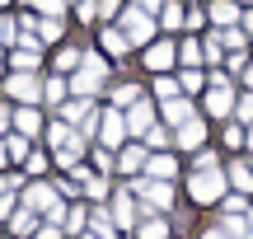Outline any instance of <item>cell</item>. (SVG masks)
<instances>
[{
  "mask_svg": "<svg viewBox=\"0 0 253 239\" xmlns=\"http://www.w3.org/2000/svg\"><path fill=\"white\" fill-rule=\"evenodd\" d=\"M188 193L197 197V202H216V197L225 193V178H220L216 169H197V174H192V183H188Z\"/></svg>",
  "mask_w": 253,
  "mask_h": 239,
  "instance_id": "1",
  "label": "cell"
},
{
  "mask_svg": "<svg viewBox=\"0 0 253 239\" xmlns=\"http://www.w3.org/2000/svg\"><path fill=\"white\" fill-rule=\"evenodd\" d=\"M122 28H126V42H150V33H155V19L145 14L141 5H136V9H126V14H122Z\"/></svg>",
  "mask_w": 253,
  "mask_h": 239,
  "instance_id": "2",
  "label": "cell"
},
{
  "mask_svg": "<svg viewBox=\"0 0 253 239\" xmlns=\"http://www.w3.org/2000/svg\"><path fill=\"white\" fill-rule=\"evenodd\" d=\"M103 71H108V66H103L99 56H89V61H84V71L75 75V89H80V94H94V89L103 84Z\"/></svg>",
  "mask_w": 253,
  "mask_h": 239,
  "instance_id": "3",
  "label": "cell"
},
{
  "mask_svg": "<svg viewBox=\"0 0 253 239\" xmlns=\"http://www.w3.org/2000/svg\"><path fill=\"white\" fill-rule=\"evenodd\" d=\"M235 108V94H230V84L216 75V89L207 94V113H216V118H225V113Z\"/></svg>",
  "mask_w": 253,
  "mask_h": 239,
  "instance_id": "4",
  "label": "cell"
},
{
  "mask_svg": "<svg viewBox=\"0 0 253 239\" xmlns=\"http://www.w3.org/2000/svg\"><path fill=\"white\" fill-rule=\"evenodd\" d=\"M136 193H145L155 206H169V202H173V193H169V183H164V178H155V183H136Z\"/></svg>",
  "mask_w": 253,
  "mask_h": 239,
  "instance_id": "5",
  "label": "cell"
},
{
  "mask_svg": "<svg viewBox=\"0 0 253 239\" xmlns=\"http://www.w3.org/2000/svg\"><path fill=\"white\" fill-rule=\"evenodd\" d=\"M122 136H126V118L122 113H108V118H103V141H108V146H122Z\"/></svg>",
  "mask_w": 253,
  "mask_h": 239,
  "instance_id": "6",
  "label": "cell"
},
{
  "mask_svg": "<svg viewBox=\"0 0 253 239\" xmlns=\"http://www.w3.org/2000/svg\"><path fill=\"white\" fill-rule=\"evenodd\" d=\"M202 141H207V131H202V122H183V127H178V146H183V150H197Z\"/></svg>",
  "mask_w": 253,
  "mask_h": 239,
  "instance_id": "7",
  "label": "cell"
},
{
  "mask_svg": "<svg viewBox=\"0 0 253 239\" xmlns=\"http://www.w3.org/2000/svg\"><path fill=\"white\" fill-rule=\"evenodd\" d=\"M145 66H150V71H164V66H173V47H169V42H155L150 52H145Z\"/></svg>",
  "mask_w": 253,
  "mask_h": 239,
  "instance_id": "8",
  "label": "cell"
},
{
  "mask_svg": "<svg viewBox=\"0 0 253 239\" xmlns=\"http://www.w3.org/2000/svg\"><path fill=\"white\" fill-rule=\"evenodd\" d=\"M126 131H150V103H131V113H126Z\"/></svg>",
  "mask_w": 253,
  "mask_h": 239,
  "instance_id": "9",
  "label": "cell"
},
{
  "mask_svg": "<svg viewBox=\"0 0 253 239\" xmlns=\"http://www.w3.org/2000/svg\"><path fill=\"white\" fill-rule=\"evenodd\" d=\"M164 118L183 127V122H192V103H188V99H173V103H164Z\"/></svg>",
  "mask_w": 253,
  "mask_h": 239,
  "instance_id": "10",
  "label": "cell"
},
{
  "mask_svg": "<svg viewBox=\"0 0 253 239\" xmlns=\"http://www.w3.org/2000/svg\"><path fill=\"white\" fill-rule=\"evenodd\" d=\"M211 19H216V24H235L239 5H235V0H216V5H211Z\"/></svg>",
  "mask_w": 253,
  "mask_h": 239,
  "instance_id": "11",
  "label": "cell"
},
{
  "mask_svg": "<svg viewBox=\"0 0 253 239\" xmlns=\"http://www.w3.org/2000/svg\"><path fill=\"white\" fill-rule=\"evenodd\" d=\"M9 94H19V99L33 103V99H38V84L28 80V75H14V80H9Z\"/></svg>",
  "mask_w": 253,
  "mask_h": 239,
  "instance_id": "12",
  "label": "cell"
},
{
  "mask_svg": "<svg viewBox=\"0 0 253 239\" xmlns=\"http://www.w3.org/2000/svg\"><path fill=\"white\" fill-rule=\"evenodd\" d=\"M230 183H235L239 193H249V188H253V169L249 164H235V169H230Z\"/></svg>",
  "mask_w": 253,
  "mask_h": 239,
  "instance_id": "13",
  "label": "cell"
},
{
  "mask_svg": "<svg viewBox=\"0 0 253 239\" xmlns=\"http://www.w3.org/2000/svg\"><path fill=\"white\" fill-rule=\"evenodd\" d=\"M103 47H108V52H126V33H118V28H103Z\"/></svg>",
  "mask_w": 253,
  "mask_h": 239,
  "instance_id": "14",
  "label": "cell"
},
{
  "mask_svg": "<svg viewBox=\"0 0 253 239\" xmlns=\"http://www.w3.org/2000/svg\"><path fill=\"white\" fill-rule=\"evenodd\" d=\"M150 178H164V183H169V178H173V159H169V155L150 159Z\"/></svg>",
  "mask_w": 253,
  "mask_h": 239,
  "instance_id": "15",
  "label": "cell"
},
{
  "mask_svg": "<svg viewBox=\"0 0 253 239\" xmlns=\"http://www.w3.org/2000/svg\"><path fill=\"white\" fill-rule=\"evenodd\" d=\"M75 178H80V188H84V193H89V197H103V193H108V188H103V178L84 174V169H80V174H75Z\"/></svg>",
  "mask_w": 253,
  "mask_h": 239,
  "instance_id": "16",
  "label": "cell"
},
{
  "mask_svg": "<svg viewBox=\"0 0 253 239\" xmlns=\"http://www.w3.org/2000/svg\"><path fill=\"white\" fill-rule=\"evenodd\" d=\"M164 230H169V225H164L160 216H150V221H141V239H164Z\"/></svg>",
  "mask_w": 253,
  "mask_h": 239,
  "instance_id": "17",
  "label": "cell"
},
{
  "mask_svg": "<svg viewBox=\"0 0 253 239\" xmlns=\"http://www.w3.org/2000/svg\"><path fill=\"white\" fill-rule=\"evenodd\" d=\"M56 159H61V164H75V159H80V141H66V146H56Z\"/></svg>",
  "mask_w": 253,
  "mask_h": 239,
  "instance_id": "18",
  "label": "cell"
},
{
  "mask_svg": "<svg viewBox=\"0 0 253 239\" xmlns=\"http://www.w3.org/2000/svg\"><path fill=\"white\" fill-rule=\"evenodd\" d=\"M89 225L99 230V239H108V235H113V221H108V211H89Z\"/></svg>",
  "mask_w": 253,
  "mask_h": 239,
  "instance_id": "19",
  "label": "cell"
},
{
  "mask_svg": "<svg viewBox=\"0 0 253 239\" xmlns=\"http://www.w3.org/2000/svg\"><path fill=\"white\" fill-rule=\"evenodd\" d=\"M160 24H164V28H178V24H183V9H178V5H164V9H160Z\"/></svg>",
  "mask_w": 253,
  "mask_h": 239,
  "instance_id": "20",
  "label": "cell"
},
{
  "mask_svg": "<svg viewBox=\"0 0 253 239\" xmlns=\"http://www.w3.org/2000/svg\"><path fill=\"white\" fill-rule=\"evenodd\" d=\"M141 164H145V155H141L136 146H131V150H122V169H126V174H131V169H141Z\"/></svg>",
  "mask_w": 253,
  "mask_h": 239,
  "instance_id": "21",
  "label": "cell"
},
{
  "mask_svg": "<svg viewBox=\"0 0 253 239\" xmlns=\"http://www.w3.org/2000/svg\"><path fill=\"white\" fill-rule=\"evenodd\" d=\"M131 221H136V206L126 197H118V225H131Z\"/></svg>",
  "mask_w": 253,
  "mask_h": 239,
  "instance_id": "22",
  "label": "cell"
},
{
  "mask_svg": "<svg viewBox=\"0 0 253 239\" xmlns=\"http://www.w3.org/2000/svg\"><path fill=\"white\" fill-rule=\"evenodd\" d=\"M42 14H52V19H61V9H66V0H33Z\"/></svg>",
  "mask_w": 253,
  "mask_h": 239,
  "instance_id": "23",
  "label": "cell"
},
{
  "mask_svg": "<svg viewBox=\"0 0 253 239\" xmlns=\"http://www.w3.org/2000/svg\"><path fill=\"white\" fill-rule=\"evenodd\" d=\"M14 38H19V24L14 19H0V42H14Z\"/></svg>",
  "mask_w": 253,
  "mask_h": 239,
  "instance_id": "24",
  "label": "cell"
},
{
  "mask_svg": "<svg viewBox=\"0 0 253 239\" xmlns=\"http://www.w3.org/2000/svg\"><path fill=\"white\" fill-rule=\"evenodd\" d=\"M38 28H42V38H47V42H52V38H61V19H47V24H38Z\"/></svg>",
  "mask_w": 253,
  "mask_h": 239,
  "instance_id": "25",
  "label": "cell"
},
{
  "mask_svg": "<svg viewBox=\"0 0 253 239\" xmlns=\"http://www.w3.org/2000/svg\"><path fill=\"white\" fill-rule=\"evenodd\" d=\"M202 61V47L197 42H183V66H197Z\"/></svg>",
  "mask_w": 253,
  "mask_h": 239,
  "instance_id": "26",
  "label": "cell"
},
{
  "mask_svg": "<svg viewBox=\"0 0 253 239\" xmlns=\"http://www.w3.org/2000/svg\"><path fill=\"white\" fill-rule=\"evenodd\" d=\"M19 131H38V113H33V108L19 113Z\"/></svg>",
  "mask_w": 253,
  "mask_h": 239,
  "instance_id": "27",
  "label": "cell"
},
{
  "mask_svg": "<svg viewBox=\"0 0 253 239\" xmlns=\"http://www.w3.org/2000/svg\"><path fill=\"white\" fill-rule=\"evenodd\" d=\"M5 150H9L14 159H24V155H28V141H24V136H9V146H5Z\"/></svg>",
  "mask_w": 253,
  "mask_h": 239,
  "instance_id": "28",
  "label": "cell"
},
{
  "mask_svg": "<svg viewBox=\"0 0 253 239\" xmlns=\"http://www.w3.org/2000/svg\"><path fill=\"white\" fill-rule=\"evenodd\" d=\"M14 230H19V235L33 230V211H19V216H14Z\"/></svg>",
  "mask_w": 253,
  "mask_h": 239,
  "instance_id": "29",
  "label": "cell"
},
{
  "mask_svg": "<svg viewBox=\"0 0 253 239\" xmlns=\"http://www.w3.org/2000/svg\"><path fill=\"white\" fill-rule=\"evenodd\" d=\"M14 66H19V71H33V66H38V52H19Z\"/></svg>",
  "mask_w": 253,
  "mask_h": 239,
  "instance_id": "30",
  "label": "cell"
},
{
  "mask_svg": "<svg viewBox=\"0 0 253 239\" xmlns=\"http://www.w3.org/2000/svg\"><path fill=\"white\" fill-rule=\"evenodd\" d=\"M145 141H150V146H169V131H160V127H150V131H145Z\"/></svg>",
  "mask_w": 253,
  "mask_h": 239,
  "instance_id": "31",
  "label": "cell"
},
{
  "mask_svg": "<svg viewBox=\"0 0 253 239\" xmlns=\"http://www.w3.org/2000/svg\"><path fill=\"white\" fill-rule=\"evenodd\" d=\"M84 216H89V211H66V230H80Z\"/></svg>",
  "mask_w": 253,
  "mask_h": 239,
  "instance_id": "32",
  "label": "cell"
},
{
  "mask_svg": "<svg viewBox=\"0 0 253 239\" xmlns=\"http://www.w3.org/2000/svg\"><path fill=\"white\" fill-rule=\"evenodd\" d=\"M183 89H202V75L197 71H183Z\"/></svg>",
  "mask_w": 253,
  "mask_h": 239,
  "instance_id": "33",
  "label": "cell"
},
{
  "mask_svg": "<svg viewBox=\"0 0 253 239\" xmlns=\"http://www.w3.org/2000/svg\"><path fill=\"white\" fill-rule=\"evenodd\" d=\"M118 103H122V108H126V103H136V89H131V84H122V89H118Z\"/></svg>",
  "mask_w": 253,
  "mask_h": 239,
  "instance_id": "34",
  "label": "cell"
},
{
  "mask_svg": "<svg viewBox=\"0 0 253 239\" xmlns=\"http://www.w3.org/2000/svg\"><path fill=\"white\" fill-rule=\"evenodd\" d=\"M239 118L253 122V94H249V99H239Z\"/></svg>",
  "mask_w": 253,
  "mask_h": 239,
  "instance_id": "35",
  "label": "cell"
},
{
  "mask_svg": "<svg viewBox=\"0 0 253 239\" xmlns=\"http://www.w3.org/2000/svg\"><path fill=\"white\" fill-rule=\"evenodd\" d=\"M136 5H141L145 14H150V9H160V0H136Z\"/></svg>",
  "mask_w": 253,
  "mask_h": 239,
  "instance_id": "36",
  "label": "cell"
},
{
  "mask_svg": "<svg viewBox=\"0 0 253 239\" xmlns=\"http://www.w3.org/2000/svg\"><path fill=\"white\" fill-rule=\"evenodd\" d=\"M244 80H249V89H253V66H244Z\"/></svg>",
  "mask_w": 253,
  "mask_h": 239,
  "instance_id": "37",
  "label": "cell"
},
{
  "mask_svg": "<svg viewBox=\"0 0 253 239\" xmlns=\"http://www.w3.org/2000/svg\"><path fill=\"white\" fill-rule=\"evenodd\" d=\"M202 239H230V235H220V230H211V235H202Z\"/></svg>",
  "mask_w": 253,
  "mask_h": 239,
  "instance_id": "38",
  "label": "cell"
},
{
  "mask_svg": "<svg viewBox=\"0 0 253 239\" xmlns=\"http://www.w3.org/2000/svg\"><path fill=\"white\" fill-rule=\"evenodd\" d=\"M244 28H249V33H253V14H244Z\"/></svg>",
  "mask_w": 253,
  "mask_h": 239,
  "instance_id": "39",
  "label": "cell"
},
{
  "mask_svg": "<svg viewBox=\"0 0 253 239\" xmlns=\"http://www.w3.org/2000/svg\"><path fill=\"white\" fill-rule=\"evenodd\" d=\"M5 122H9V113H5V108H0V127H5Z\"/></svg>",
  "mask_w": 253,
  "mask_h": 239,
  "instance_id": "40",
  "label": "cell"
},
{
  "mask_svg": "<svg viewBox=\"0 0 253 239\" xmlns=\"http://www.w3.org/2000/svg\"><path fill=\"white\" fill-rule=\"evenodd\" d=\"M66 5H80V0H66Z\"/></svg>",
  "mask_w": 253,
  "mask_h": 239,
  "instance_id": "41",
  "label": "cell"
},
{
  "mask_svg": "<svg viewBox=\"0 0 253 239\" xmlns=\"http://www.w3.org/2000/svg\"><path fill=\"white\" fill-rule=\"evenodd\" d=\"M0 159H5V146H0Z\"/></svg>",
  "mask_w": 253,
  "mask_h": 239,
  "instance_id": "42",
  "label": "cell"
},
{
  "mask_svg": "<svg viewBox=\"0 0 253 239\" xmlns=\"http://www.w3.org/2000/svg\"><path fill=\"white\" fill-rule=\"evenodd\" d=\"M24 5H33V0H24Z\"/></svg>",
  "mask_w": 253,
  "mask_h": 239,
  "instance_id": "43",
  "label": "cell"
},
{
  "mask_svg": "<svg viewBox=\"0 0 253 239\" xmlns=\"http://www.w3.org/2000/svg\"><path fill=\"white\" fill-rule=\"evenodd\" d=\"M249 146H253V136H249Z\"/></svg>",
  "mask_w": 253,
  "mask_h": 239,
  "instance_id": "44",
  "label": "cell"
},
{
  "mask_svg": "<svg viewBox=\"0 0 253 239\" xmlns=\"http://www.w3.org/2000/svg\"><path fill=\"white\" fill-rule=\"evenodd\" d=\"M0 5H5V0H0Z\"/></svg>",
  "mask_w": 253,
  "mask_h": 239,
  "instance_id": "45",
  "label": "cell"
}]
</instances>
